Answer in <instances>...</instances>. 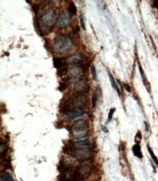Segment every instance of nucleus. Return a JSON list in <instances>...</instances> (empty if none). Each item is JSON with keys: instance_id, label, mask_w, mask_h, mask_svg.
<instances>
[{"instance_id": "nucleus-1", "label": "nucleus", "mask_w": 158, "mask_h": 181, "mask_svg": "<svg viewBox=\"0 0 158 181\" xmlns=\"http://www.w3.org/2000/svg\"><path fill=\"white\" fill-rule=\"evenodd\" d=\"M88 102L87 96L83 93H79L69 99L64 106L63 111H70L71 110L80 109L86 106Z\"/></svg>"}, {"instance_id": "nucleus-2", "label": "nucleus", "mask_w": 158, "mask_h": 181, "mask_svg": "<svg viewBox=\"0 0 158 181\" xmlns=\"http://www.w3.org/2000/svg\"><path fill=\"white\" fill-rule=\"evenodd\" d=\"M73 45V41L70 36L61 35L54 42L53 50L58 54H63L69 52L72 48Z\"/></svg>"}, {"instance_id": "nucleus-3", "label": "nucleus", "mask_w": 158, "mask_h": 181, "mask_svg": "<svg viewBox=\"0 0 158 181\" xmlns=\"http://www.w3.org/2000/svg\"><path fill=\"white\" fill-rule=\"evenodd\" d=\"M93 170L92 165L84 163L78 166L71 174L70 181H81L90 177Z\"/></svg>"}, {"instance_id": "nucleus-4", "label": "nucleus", "mask_w": 158, "mask_h": 181, "mask_svg": "<svg viewBox=\"0 0 158 181\" xmlns=\"http://www.w3.org/2000/svg\"><path fill=\"white\" fill-rule=\"evenodd\" d=\"M38 20L41 28L47 30L52 29L57 20L56 12L54 10H49L42 15Z\"/></svg>"}, {"instance_id": "nucleus-5", "label": "nucleus", "mask_w": 158, "mask_h": 181, "mask_svg": "<svg viewBox=\"0 0 158 181\" xmlns=\"http://www.w3.org/2000/svg\"><path fill=\"white\" fill-rule=\"evenodd\" d=\"M73 157L78 161L85 162L89 160L92 155V151L88 147L80 148L76 149L72 153Z\"/></svg>"}, {"instance_id": "nucleus-6", "label": "nucleus", "mask_w": 158, "mask_h": 181, "mask_svg": "<svg viewBox=\"0 0 158 181\" xmlns=\"http://www.w3.org/2000/svg\"><path fill=\"white\" fill-rule=\"evenodd\" d=\"M86 71V67L84 66H75L68 69V77L70 79H79L83 77Z\"/></svg>"}, {"instance_id": "nucleus-7", "label": "nucleus", "mask_w": 158, "mask_h": 181, "mask_svg": "<svg viewBox=\"0 0 158 181\" xmlns=\"http://www.w3.org/2000/svg\"><path fill=\"white\" fill-rule=\"evenodd\" d=\"M74 89L79 93H88L90 89V84H88L87 79L83 77L74 82Z\"/></svg>"}, {"instance_id": "nucleus-8", "label": "nucleus", "mask_w": 158, "mask_h": 181, "mask_svg": "<svg viewBox=\"0 0 158 181\" xmlns=\"http://www.w3.org/2000/svg\"><path fill=\"white\" fill-rule=\"evenodd\" d=\"M88 124L84 119H79L73 122L71 126V132H84L87 131Z\"/></svg>"}, {"instance_id": "nucleus-9", "label": "nucleus", "mask_w": 158, "mask_h": 181, "mask_svg": "<svg viewBox=\"0 0 158 181\" xmlns=\"http://www.w3.org/2000/svg\"><path fill=\"white\" fill-rule=\"evenodd\" d=\"M71 20V15L69 12H65L57 19V26L61 29L66 28L70 23Z\"/></svg>"}, {"instance_id": "nucleus-10", "label": "nucleus", "mask_w": 158, "mask_h": 181, "mask_svg": "<svg viewBox=\"0 0 158 181\" xmlns=\"http://www.w3.org/2000/svg\"><path fill=\"white\" fill-rule=\"evenodd\" d=\"M83 60V56L81 53L76 52L66 58L65 61L66 65H76L80 63Z\"/></svg>"}, {"instance_id": "nucleus-11", "label": "nucleus", "mask_w": 158, "mask_h": 181, "mask_svg": "<svg viewBox=\"0 0 158 181\" xmlns=\"http://www.w3.org/2000/svg\"><path fill=\"white\" fill-rule=\"evenodd\" d=\"M87 112L86 111H70V113L67 114V115L66 116V119L68 120H73V119H76L78 117H80V116H83L86 114Z\"/></svg>"}, {"instance_id": "nucleus-12", "label": "nucleus", "mask_w": 158, "mask_h": 181, "mask_svg": "<svg viewBox=\"0 0 158 181\" xmlns=\"http://www.w3.org/2000/svg\"><path fill=\"white\" fill-rule=\"evenodd\" d=\"M132 152L133 155L139 159H142L143 156L141 151V146L139 144H135L133 146Z\"/></svg>"}, {"instance_id": "nucleus-13", "label": "nucleus", "mask_w": 158, "mask_h": 181, "mask_svg": "<svg viewBox=\"0 0 158 181\" xmlns=\"http://www.w3.org/2000/svg\"><path fill=\"white\" fill-rule=\"evenodd\" d=\"M91 144L89 139H86L74 142L72 144L73 146L76 147H81L84 146H89Z\"/></svg>"}, {"instance_id": "nucleus-14", "label": "nucleus", "mask_w": 158, "mask_h": 181, "mask_svg": "<svg viewBox=\"0 0 158 181\" xmlns=\"http://www.w3.org/2000/svg\"><path fill=\"white\" fill-rule=\"evenodd\" d=\"M72 135L76 139H80L86 138L88 136V132L87 131L84 132H71Z\"/></svg>"}, {"instance_id": "nucleus-15", "label": "nucleus", "mask_w": 158, "mask_h": 181, "mask_svg": "<svg viewBox=\"0 0 158 181\" xmlns=\"http://www.w3.org/2000/svg\"><path fill=\"white\" fill-rule=\"evenodd\" d=\"M34 26L37 33L40 36H44V33L42 31L41 25L39 22V20L38 19H34Z\"/></svg>"}, {"instance_id": "nucleus-16", "label": "nucleus", "mask_w": 158, "mask_h": 181, "mask_svg": "<svg viewBox=\"0 0 158 181\" xmlns=\"http://www.w3.org/2000/svg\"><path fill=\"white\" fill-rule=\"evenodd\" d=\"M65 59H61L59 58H53V65L54 67L56 68H61L64 65H65Z\"/></svg>"}, {"instance_id": "nucleus-17", "label": "nucleus", "mask_w": 158, "mask_h": 181, "mask_svg": "<svg viewBox=\"0 0 158 181\" xmlns=\"http://www.w3.org/2000/svg\"><path fill=\"white\" fill-rule=\"evenodd\" d=\"M69 13L72 15H76L77 13V8L74 3L73 2H70L68 7Z\"/></svg>"}, {"instance_id": "nucleus-18", "label": "nucleus", "mask_w": 158, "mask_h": 181, "mask_svg": "<svg viewBox=\"0 0 158 181\" xmlns=\"http://www.w3.org/2000/svg\"><path fill=\"white\" fill-rule=\"evenodd\" d=\"M1 180L2 181H14L9 172H4L1 175Z\"/></svg>"}, {"instance_id": "nucleus-19", "label": "nucleus", "mask_w": 158, "mask_h": 181, "mask_svg": "<svg viewBox=\"0 0 158 181\" xmlns=\"http://www.w3.org/2000/svg\"><path fill=\"white\" fill-rule=\"evenodd\" d=\"M147 150H148V152H149V154H150L151 157H152V159H153V161L155 162V163H156V165L158 167V159L157 157L156 156V155L155 154L154 152H153L152 149H151V148H150V146H149L148 144L147 145Z\"/></svg>"}, {"instance_id": "nucleus-20", "label": "nucleus", "mask_w": 158, "mask_h": 181, "mask_svg": "<svg viewBox=\"0 0 158 181\" xmlns=\"http://www.w3.org/2000/svg\"><path fill=\"white\" fill-rule=\"evenodd\" d=\"M97 99V91H94L93 93L92 98V105H93V108H94L96 106Z\"/></svg>"}, {"instance_id": "nucleus-21", "label": "nucleus", "mask_w": 158, "mask_h": 181, "mask_svg": "<svg viewBox=\"0 0 158 181\" xmlns=\"http://www.w3.org/2000/svg\"><path fill=\"white\" fill-rule=\"evenodd\" d=\"M109 76H110V79H111V82L112 85L113 87L114 88L116 89V91H117V93H118V94L120 95V91L119 90V88H118L117 86H116V84H115V82L114 79L112 75L111 74V73H109Z\"/></svg>"}, {"instance_id": "nucleus-22", "label": "nucleus", "mask_w": 158, "mask_h": 181, "mask_svg": "<svg viewBox=\"0 0 158 181\" xmlns=\"http://www.w3.org/2000/svg\"><path fill=\"white\" fill-rule=\"evenodd\" d=\"M142 140V133L140 131H138L137 133L135 135L134 137V141L137 144H139L141 143Z\"/></svg>"}, {"instance_id": "nucleus-23", "label": "nucleus", "mask_w": 158, "mask_h": 181, "mask_svg": "<svg viewBox=\"0 0 158 181\" xmlns=\"http://www.w3.org/2000/svg\"><path fill=\"white\" fill-rule=\"evenodd\" d=\"M79 18L81 27L83 30L85 31L86 30V27H85V24L84 21V16L83 14L82 13H81L79 16Z\"/></svg>"}, {"instance_id": "nucleus-24", "label": "nucleus", "mask_w": 158, "mask_h": 181, "mask_svg": "<svg viewBox=\"0 0 158 181\" xmlns=\"http://www.w3.org/2000/svg\"><path fill=\"white\" fill-rule=\"evenodd\" d=\"M91 72H92V76H93V79L95 81H97V71H96V67L94 65H93L91 68Z\"/></svg>"}, {"instance_id": "nucleus-25", "label": "nucleus", "mask_w": 158, "mask_h": 181, "mask_svg": "<svg viewBox=\"0 0 158 181\" xmlns=\"http://www.w3.org/2000/svg\"><path fill=\"white\" fill-rule=\"evenodd\" d=\"M68 69L67 68H65L64 69L58 70L57 72V75L60 77L64 76L65 75H67Z\"/></svg>"}, {"instance_id": "nucleus-26", "label": "nucleus", "mask_w": 158, "mask_h": 181, "mask_svg": "<svg viewBox=\"0 0 158 181\" xmlns=\"http://www.w3.org/2000/svg\"><path fill=\"white\" fill-rule=\"evenodd\" d=\"M68 83L66 84L65 82H60V86L59 87V91L62 92L66 89L67 88Z\"/></svg>"}, {"instance_id": "nucleus-27", "label": "nucleus", "mask_w": 158, "mask_h": 181, "mask_svg": "<svg viewBox=\"0 0 158 181\" xmlns=\"http://www.w3.org/2000/svg\"><path fill=\"white\" fill-rule=\"evenodd\" d=\"M115 108H114L111 109L109 111V114H108V122H110L111 121L112 119L114 113L115 112Z\"/></svg>"}, {"instance_id": "nucleus-28", "label": "nucleus", "mask_w": 158, "mask_h": 181, "mask_svg": "<svg viewBox=\"0 0 158 181\" xmlns=\"http://www.w3.org/2000/svg\"><path fill=\"white\" fill-rule=\"evenodd\" d=\"M39 8H40V5L38 4H36L34 5L32 7V9H33V11L35 15H36L39 10Z\"/></svg>"}, {"instance_id": "nucleus-29", "label": "nucleus", "mask_w": 158, "mask_h": 181, "mask_svg": "<svg viewBox=\"0 0 158 181\" xmlns=\"http://www.w3.org/2000/svg\"><path fill=\"white\" fill-rule=\"evenodd\" d=\"M139 71H140V73H141V76H142V79L144 82L145 81V77L141 65H139Z\"/></svg>"}, {"instance_id": "nucleus-30", "label": "nucleus", "mask_w": 158, "mask_h": 181, "mask_svg": "<svg viewBox=\"0 0 158 181\" xmlns=\"http://www.w3.org/2000/svg\"><path fill=\"white\" fill-rule=\"evenodd\" d=\"M101 129L104 133H109V130H108L106 127L105 126H103V125H102L101 126Z\"/></svg>"}, {"instance_id": "nucleus-31", "label": "nucleus", "mask_w": 158, "mask_h": 181, "mask_svg": "<svg viewBox=\"0 0 158 181\" xmlns=\"http://www.w3.org/2000/svg\"><path fill=\"white\" fill-rule=\"evenodd\" d=\"M124 87L125 88L126 90L128 92H130V88L128 84H125Z\"/></svg>"}, {"instance_id": "nucleus-32", "label": "nucleus", "mask_w": 158, "mask_h": 181, "mask_svg": "<svg viewBox=\"0 0 158 181\" xmlns=\"http://www.w3.org/2000/svg\"><path fill=\"white\" fill-rule=\"evenodd\" d=\"M144 124L145 126V130L146 132H148V130H149L148 124H147V123L146 122H144Z\"/></svg>"}, {"instance_id": "nucleus-33", "label": "nucleus", "mask_w": 158, "mask_h": 181, "mask_svg": "<svg viewBox=\"0 0 158 181\" xmlns=\"http://www.w3.org/2000/svg\"><path fill=\"white\" fill-rule=\"evenodd\" d=\"M154 5H155V7H158V1H156L154 3Z\"/></svg>"}]
</instances>
